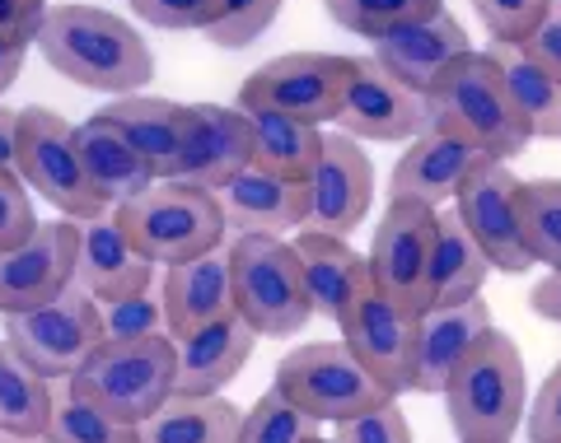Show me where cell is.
Returning a JSON list of instances; mask_svg holds the SVG:
<instances>
[{
	"instance_id": "cell-1",
	"label": "cell",
	"mask_w": 561,
	"mask_h": 443,
	"mask_svg": "<svg viewBox=\"0 0 561 443\" xmlns=\"http://www.w3.org/2000/svg\"><path fill=\"white\" fill-rule=\"evenodd\" d=\"M33 43L57 75L113 98L140 94L154 75L150 43L127 20L94 5H51Z\"/></svg>"
},
{
	"instance_id": "cell-2",
	"label": "cell",
	"mask_w": 561,
	"mask_h": 443,
	"mask_svg": "<svg viewBox=\"0 0 561 443\" xmlns=\"http://www.w3.org/2000/svg\"><path fill=\"white\" fill-rule=\"evenodd\" d=\"M445 416L459 443H515L529 411L524 354L505 331L491 327L445 383Z\"/></svg>"
},
{
	"instance_id": "cell-3",
	"label": "cell",
	"mask_w": 561,
	"mask_h": 443,
	"mask_svg": "<svg viewBox=\"0 0 561 443\" xmlns=\"http://www.w3.org/2000/svg\"><path fill=\"white\" fill-rule=\"evenodd\" d=\"M426 131L463 136L496 164H511L529 145V131L515 117L486 51H468L426 89Z\"/></svg>"
},
{
	"instance_id": "cell-4",
	"label": "cell",
	"mask_w": 561,
	"mask_h": 443,
	"mask_svg": "<svg viewBox=\"0 0 561 443\" xmlns=\"http://www.w3.org/2000/svg\"><path fill=\"white\" fill-rule=\"evenodd\" d=\"M225 257H230L234 313L257 336L286 341V336L309 327L313 304L305 290L295 243L272 238V234H234V243L225 247Z\"/></svg>"
},
{
	"instance_id": "cell-5",
	"label": "cell",
	"mask_w": 561,
	"mask_h": 443,
	"mask_svg": "<svg viewBox=\"0 0 561 443\" xmlns=\"http://www.w3.org/2000/svg\"><path fill=\"white\" fill-rule=\"evenodd\" d=\"M117 220L136 243V253L150 257L154 266H179L192 257L220 253L225 234H230L220 201L210 191L183 187V183H154L136 201L117 206Z\"/></svg>"
},
{
	"instance_id": "cell-6",
	"label": "cell",
	"mask_w": 561,
	"mask_h": 443,
	"mask_svg": "<svg viewBox=\"0 0 561 443\" xmlns=\"http://www.w3.org/2000/svg\"><path fill=\"white\" fill-rule=\"evenodd\" d=\"M272 387L313 424H337L360 411H375L383 401H398L365 374L360 360L346 350V341H309L290 350L276 364Z\"/></svg>"
},
{
	"instance_id": "cell-7",
	"label": "cell",
	"mask_w": 561,
	"mask_h": 443,
	"mask_svg": "<svg viewBox=\"0 0 561 443\" xmlns=\"http://www.w3.org/2000/svg\"><path fill=\"white\" fill-rule=\"evenodd\" d=\"M173 364H179V350H173L169 336H150V341L99 346L90 364L66 383L94 406H103L108 416L146 424L173 397Z\"/></svg>"
},
{
	"instance_id": "cell-8",
	"label": "cell",
	"mask_w": 561,
	"mask_h": 443,
	"mask_svg": "<svg viewBox=\"0 0 561 443\" xmlns=\"http://www.w3.org/2000/svg\"><path fill=\"white\" fill-rule=\"evenodd\" d=\"M14 173L24 177L28 191L61 210L66 220H94L103 215L99 191L90 187V173H84V159H80V140L76 127L51 113V108H24L20 113V145H14Z\"/></svg>"
},
{
	"instance_id": "cell-9",
	"label": "cell",
	"mask_w": 561,
	"mask_h": 443,
	"mask_svg": "<svg viewBox=\"0 0 561 443\" xmlns=\"http://www.w3.org/2000/svg\"><path fill=\"white\" fill-rule=\"evenodd\" d=\"M351 70L356 57H337V51H290L267 66H257L239 89V108H262L295 117L305 127H328L342 113Z\"/></svg>"
},
{
	"instance_id": "cell-10",
	"label": "cell",
	"mask_w": 561,
	"mask_h": 443,
	"mask_svg": "<svg viewBox=\"0 0 561 443\" xmlns=\"http://www.w3.org/2000/svg\"><path fill=\"white\" fill-rule=\"evenodd\" d=\"M5 346L47 383L76 378L80 369L90 364V354L103 346L99 304L70 285L66 294H57L43 308L10 313L5 317Z\"/></svg>"
},
{
	"instance_id": "cell-11",
	"label": "cell",
	"mask_w": 561,
	"mask_h": 443,
	"mask_svg": "<svg viewBox=\"0 0 561 443\" xmlns=\"http://www.w3.org/2000/svg\"><path fill=\"white\" fill-rule=\"evenodd\" d=\"M435 224L440 210L421 201H389L383 220L375 224L370 243V280L408 313L431 308V257H435Z\"/></svg>"
},
{
	"instance_id": "cell-12",
	"label": "cell",
	"mask_w": 561,
	"mask_h": 443,
	"mask_svg": "<svg viewBox=\"0 0 561 443\" xmlns=\"http://www.w3.org/2000/svg\"><path fill=\"white\" fill-rule=\"evenodd\" d=\"M454 215L463 220L472 243L482 247L491 271L519 276L534 266L529 247H524V234H519V177L511 173V164L486 159V164L459 187Z\"/></svg>"
},
{
	"instance_id": "cell-13",
	"label": "cell",
	"mask_w": 561,
	"mask_h": 443,
	"mask_svg": "<svg viewBox=\"0 0 561 443\" xmlns=\"http://www.w3.org/2000/svg\"><path fill=\"white\" fill-rule=\"evenodd\" d=\"M76 253H80L76 220H47L20 247L0 253V317L43 308L57 294H66L76 285Z\"/></svg>"
},
{
	"instance_id": "cell-14",
	"label": "cell",
	"mask_w": 561,
	"mask_h": 443,
	"mask_svg": "<svg viewBox=\"0 0 561 443\" xmlns=\"http://www.w3.org/2000/svg\"><path fill=\"white\" fill-rule=\"evenodd\" d=\"M346 350L360 360V369L370 374L389 397H402L412 387V364H416V313L393 304L383 290H365L356 299V308L342 323Z\"/></svg>"
},
{
	"instance_id": "cell-15",
	"label": "cell",
	"mask_w": 561,
	"mask_h": 443,
	"mask_svg": "<svg viewBox=\"0 0 561 443\" xmlns=\"http://www.w3.org/2000/svg\"><path fill=\"white\" fill-rule=\"evenodd\" d=\"M375 201V164L360 140L351 136H323V154L309 177V229L332 238H351L370 220Z\"/></svg>"
},
{
	"instance_id": "cell-16",
	"label": "cell",
	"mask_w": 561,
	"mask_h": 443,
	"mask_svg": "<svg viewBox=\"0 0 561 443\" xmlns=\"http://www.w3.org/2000/svg\"><path fill=\"white\" fill-rule=\"evenodd\" d=\"M249 150H253L249 117L239 108L192 103L169 183H183V187H197V191H210V197H216V191H225L243 168H249Z\"/></svg>"
},
{
	"instance_id": "cell-17",
	"label": "cell",
	"mask_w": 561,
	"mask_h": 443,
	"mask_svg": "<svg viewBox=\"0 0 561 443\" xmlns=\"http://www.w3.org/2000/svg\"><path fill=\"white\" fill-rule=\"evenodd\" d=\"M337 131L351 140H379V145L416 140L426 131V98L402 89L370 57H356V70H351L342 113H337Z\"/></svg>"
},
{
	"instance_id": "cell-18",
	"label": "cell",
	"mask_w": 561,
	"mask_h": 443,
	"mask_svg": "<svg viewBox=\"0 0 561 443\" xmlns=\"http://www.w3.org/2000/svg\"><path fill=\"white\" fill-rule=\"evenodd\" d=\"M253 346H257V331L243 323L234 308L210 317V323H202L197 331L179 336V341H173V350H179V364H173V393L225 397V387H230L243 374V364H249Z\"/></svg>"
},
{
	"instance_id": "cell-19",
	"label": "cell",
	"mask_w": 561,
	"mask_h": 443,
	"mask_svg": "<svg viewBox=\"0 0 561 443\" xmlns=\"http://www.w3.org/2000/svg\"><path fill=\"white\" fill-rule=\"evenodd\" d=\"M482 164H486V150H478L472 140L449 136V131H421L412 140V150L389 173V201L445 206L459 197V187Z\"/></svg>"
},
{
	"instance_id": "cell-20",
	"label": "cell",
	"mask_w": 561,
	"mask_h": 443,
	"mask_svg": "<svg viewBox=\"0 0 561 443\" xmlns=\"http://www.w3.org/2000/svg\"><path fill=\"white\" fill-rule=\"evenodd\" d=\"M154 261L136 253L117 210H103L94 220H80V253H76V290L94 304H113L122 294L150 290Z\"/></svg>"
},
{
	"instance_id": "cell-21",
	"label": "cell",
	"mask_w": 561,
	"mask_h": 443,
	"mask_svg": "<svg viewBox=\"0 0 561 443\" xmlns=\"http://www.w3.org/2000/svg\"><path fill=\"white\" fill-rule=\"evenodd\" d=\"M491 331V308L486 299H468V304L449 308H426L416 317V364H412V387L416 397H440L445 383L454 378L472 346Z\"/></svg>"
},
{
	"instance_id": "cell-22",
	"label": "cell",
	"mask_w": 561,
	"mask_h": 443,
	"mask_svg": "<svg viewBox=\"0 0 561 443\" xmlns=\"http://www.w3.org/2000/svg\"><path fill=\"white\" fill-rule=\"evenodd\" d=\"M468 51H472L468 28L454 20L449 10H440V14H431V20H421L412 28L393 33V38L375 43L370 61L389 70L402 89H412V94L426 98V89L440 80L459 57H468Z\"/></svg>"
},
{
	"instance_id": "cell-23",
	"label": "cell",
	"mask_w": 561,
	"mask_h": 443,
	"mask_svg": "<svg viewBox=\"0 0 561 443\" xmlns=\"http://www.w3.org/2000/svg\"><path fill=\"white\" fill-rule=\"evenodd\" d=\"M295 257H300L313 313L328 317V323L342 331L346 313L356 308V299L365 290H370V261H365L346 238L319 234V229H305V234L295 238Z\"/></svg>"
},
{
	"instance_id": "cell-24",
	"label": "cell",
	"mask_w": 561,
	"mask_h": 443,
	"mask_svg": "<svg viewBox=\"0 0 561 443\" xmlns=\"http://www.w3.org/2000/svg\"><path fill=\"white\" fill-rule=\"evenodd\" d=\"M220 215L230 234H290V229L309 224V183H290V177H272L257 168H243L225 191H216Z\"/></svg>"
},
{
	"instance_id": "cell-25",
	"label": "cell",
	"mask_w": 561,
	"mask_h": 443,
	"mask_svg": "<svg viewBox=\"0 0 561 443\" xmlns=\"http://www.w3.org/2000/svg\"><path fill=\"white\" fill-rule=\"evenodd\" d=\"M160 304H164V331L169 341L197 331L210 317L234 308V290H230V257L225 253H206L179 266H164V285H160Z\"/></svg>"
},
{
	"instance_id": "cell-26",
	"label": "cell",
	"mask_w": 561,
	"mask_h": 443,
	"mask_svg": "<svg viewBox=\"0 0 561 443\" xmlns=\"http://www.w3.org/2000/svg\"><path fill=\"white\" fill-rule=\"evenodd\" d=\"M76 140H80V159H84V173H90V187L99 191V201L108 210L136 201L140 191H150L154 183H160L154 168L136 154L131 140L117 127H108L99 113L90 121H80Z\"/></svg>"
},
{
	"instance_id": "cell-27",
	"label": "cell",
	"mask_w": 561,
	"mask_h": 443,
	"mask_svg": "<svg viewBox=\"0 0 561 443\" xmlns=\"http://www.w3.org/2000/svg\"><path fill=\"white\" fill-rule=\"evenodd\" d=\"M99 117L131 140L136 154L154 168L160 183H169L173 159H179V145H183V127H187V108H183V103L160 98V94H122Z\"/></svg>"
},
{
	"instance_id": "cell-28",
	"label": "cell",
	"mask_w": 561,
	"mask_h": 443,
	"mask_svg": "<svg viewBox=\"0 0 561 443\" xmlns=\"http://www.w3.org/2000/svg\"><path fill=\"white\" fill-rule=\"evenodd\" d=\"M486 57L496 66L505 98H511L529 140H561V84L519 43H491Z\"/></svg>"
},
{
	"instance_id": "cell-29",
	"label": "cell",
	"mask_w": 561,
	"mask_h": 443,
	"mask_svg": "<svg viewBox=\"0 0 561 443\" xmlns=\"http://www.w3.org/2000/svg\"><path fill=\"white\" fill-rule=\"evenodd\" d=\"M249 117V168L257 173H272V177H290V183H309L313 164L323 154V131L319 127H305L295 117H280V113H262V108H239Z\"/></svg>"
},
{
	"instance_id": "cell-30",
	"label": "cell",
	"mask_w": 561,
	"mask_h": 443,
	"mask_svg": "<svg viewBox=\"0 0 561 443\" xmlns=\"http://www.w3.org/2000/svg\"><path fill=\"white\" fill-rule=\"evenodd\" d=\"M486 276H491V266L482 257V247L463 229V220L454 210L440 215V224H435V257H431V308L482 299Z\"/></svg>"
},
{
	"instance_id": "cell-31",
	"label": "cell",
	"mask_w": 561,
	"mask_h": 443,
	"mask_svg": "<svg viewBox=\"0 0 561 443\" xmlns=\"http://www.w3.org/2000/svg\"><path fill=\"white\" fill-rule=\"evenodd\" d=\"M243 411L230 397H183L173 393L140 424V443H234Z\"/></svg>"
},
{
	"instance_id": "cell-32",
	"label": "cell",
	"mask_w": 561,
	"mask_h": 443,
	"mask_svg": "<svg viewBox=\"0 0 561 443\" xmlns=\"http://www.w3.org/2000/svg\"><path fill=\"white\" fill-rule=\"evenodd\" d=\"M51 393H57V383H47L43 374H33L20 354L0 341V434L47 439Z\"/></svg>"
},
{
	"instance_id": "cell-33",
	"label": "cell",
	"mask_w": 561,
	"mask_h": 443,
	"mask_svg": "<svg viewBox=\"0 0 561 443\" xmlns=\"http://www.w3.org/2000/svg\"><path fill=\"white\" fill-rule=\"evenodd\" d=\"M47 443H140V424L117 420V416L103 411V406H94L84 393H76L70 383H57V393H51Z\"/></svg>"
},
{
	"instance_id": "cell-34",
	"label": "cell",
	"mask_w": 561,
	"mask_h": 443,
	"mask_svg": "<svg viewBox=\"0 0 561 443\" xmlns=\"http://www.w3.org/2000/svg\"><path fill=\"white\" fill-rule=\"evenodd\" d=\"M323 10L337 28L356 33V38L383 43V38H393V33L440 14L445 0H323Z\"/></svg>"
},
{
	"instance_id": "cell-35",
	"label": "cell",
	"mask_w": 561,
	"mask_h": 443,
	"mask_svg": "<svg viewBox=\"0 0 561 443\" xmlns=\"http://www.w3.org/2000/svg\"><path fill=\"white\" fill-rule=\"evenodd\" d=\"M519 234L534 261L561 271V177L519 183Z\"/></svg>"
},
{
	"instance_id": "cell-36",
	"label": "cell",
	"mask_w": 561,
	"mask_h": 443,
	"mask_svg": "<svg viewBox=\"0 0 561 443\" xmlns=\"http://www.w3.org/2000/svg\"><path fill=\"white\" fill-rule=\"evenodd\" d=\"M313 434H319V424L295 411V406L280 397L276 387H267V393H262L249 411H243L234 443H305Z\"/></svg>"
},
{
	"instance_id": "cell-37",
	"label": "cell",
	"mask_w": 561,
	"mask_h": 443,
	"mask_svg": "<svg viewBox=\"0 0 561 443\" xmlns=\"http://www.w3.org/2000/svg\"><path fill=\"white\" fill-rule=\"evenodd\" d=\"M99 323H103V346H127V341H150V336H169L164 331V304L160 294L136 290L122 294L113 304H99Z\"/></svg>"
},
{
	"instance_id": "cell-38",
	"label": "cell",
	"mask_w": 561,
	"mask_h": 443,
	"mask_svg": "<svg viewBox=\"0 0 561 443\" xmlns=\"http://www.w3.org/2000/svg\"><path fill=\"white\" fill-rule=\"evenodd\" d=\"M280 5H286V0H225L220 24L206 28V38L216 47H225V51H243L276 24Z\"/></svg>"
},
{
	"instance_id": "cell-39",
	"label": "cell",
	"mask_w": 561,
	"mask_h": 443,
	"mask_svg": "<svg viewBox=\"0 0 561 443\" xmlns=\"http://www.w3.org/2000/svg\"><path fill=\"white\" fill-rule=\"evenodd\" d=\"M552 5L557 0H472L482 28L491 33V43H524L542 20H548Z\"/></svg>"
},
{
	"instance_id": "cell-40",
	"label": "cell",
	"mask_w": 561,
	"mask_h": 443,
	"mask_svg": "<svg viewBox=\"0 0 561 443\" xmlns=\"http://www.w3.org/2000/svg\"><path fill=\"white\" fill-rule=\"evenodd\" d=\"M131 14L146 20L150 28L169 33H206L220 24L225 0H131Z\"/></svg>"
},
{
	"instance_id": "cell-41",
	"label": "cell",
	"mask_w": 561,
	"mask_h": 443,
	"mask_svg": "<svg viewBox=\"0 0 561 443\" xmlns=\"http://www.w3.org/2000/svg\"><path fill=\"white\" fill-rule=\"evenodd\" d=\"M33 229H38V210H33V191L14 168H0V253L20 247Z\"/></svg>"
},
{
	"instance_id": "cell-42",
	"label": "cell",
	"mask_w": 561,
	"mask_h": 443,
	"mask_svg": "<svg viewBox=\"0 0 561 443\" xmlns=\"http://www.w3.org/2000/svg\"><path fill=\"white\" fill-rule=\"evenodd\" d=\"M332 443H412V424H408V416H402V406L383 401V406H375V411L337 420Z\"/></svg>"
},
{
	"instance_id": "cell-43",
	"label": "cell",
	"mask_w": 561,
	"mask_h": 443,
	"mask_svg": "<svg viewBox=\"0 0 561 443\" xmlns=\"http://www.w3.org/2000/svg\"><path fill=\"white\" fill-rule=\"evenodd\" d=\"M524 434L529 443H561V364L552 369L524 411Z\"/></svg>"
},
{
	"instance_id": "cell-44",
	"label": "cell",
	"mask_w": 561,
	"mask_h": 443,
	"mask_svg": "<svg viewBox=\"0 0 561 443\" xmlns=\"http://www.w3.org/2000/svg\"><path fill=\"white\" fill-rule=\"evenodd\" d=\"M519 47L529 51V57L561 84V5H552V10H548V20H542Z\"/></svg>"
},
{
	"instance_id": "cell-45",
	"label": "cell",
	"mask_w": 561,
	"mask_h": 443,
	"mask_svg": "<svg viewBox=\"0 0 561 443\" xmlns=\"http://www.w3.org/2000/svg\"><path fill=\"white\" fill-rule=\"evenodd\" d=\"M43 14H47L43 5H24V0H0V38L33 47V38H38V28H43Z\"/></svg>"
},
{
	"instance_id": "cell-46",
	"label": "cell",
	"mask_w": 561,
	"mask_h": 443,
	"mask_svg": "<svg viewBox=\"0 0 561 443\" xmlns=\"http://www.w3.org/2000/svg\"><path fill=\"white\" fill-rule=\"evenodd\" d=\"M529 308L542 317V323H557L561 327V271H548L534 285V294H529Z\"/></svg>"
},
{
	"instance_id": "cell-47",
	"label": "cell",
	"mask_w": 561,
	"mask_h": 443,
	"mask_svg": "<svg viewBox=\"0 0 561 443\" xmlns=\"http://www.w3.org/2000/svg\"><path fill=\"white\" fill-rule=\"evenodd\" d=\"M24 61H28V47H24V43H5V38H0V98H5L10 89H14Z\"/></svg>"
},
{
	"instance_id": "cell-48",
	"label": "cell",
	"mask_w": 561,
	"mask_h": 443,
	"mask_svg": "<svg viewBox=\"0 0 561 443\" xmlns=\"http://www.w3.org/2000/svg\"><path fill=\"white\" fill-rule=\"evenodd\" d=\"M14 145H20V113L0 108V168H14Z\"/></svg>"
},
{
	"instance_id": "cell-49",
	"label": "cell",
	"mask_w": 561,
	"mask_h": 443,
	"mask_svg": "<svg viewBox=\"0 0 561 443\" xmlns=\"http://www.w3.org/2000/svg\"><path fill=\"white\" fill-rule=\"evenodd\" d=\"M0 443H47V439H20V434H0Z\"/></svg>"
},
{
	"instance_id": "cell-50",
	"label": "cell",
	"mask_w": 561,
	"mask_h": 443,
	"mask_svg": "<svg viewBox=\"0 0 561 443\" xmlns=\"http://www.w3.org/2000/svg\"><path fill=\"white\" fill-rule=\"evenodd\" d=\"M305 443H332V439H323V434H313V439H305Z\"/></svg>"
},
{
	"instance_id": "cell-51",
	"label": "cell",
	"mask_w": 561,
	"mask_h": 443,
	"mask_svg": "<svg viewBox=\"0 0 561 443\" xmlns=\"http://www.w3.org/2000/svg\"><path fill=\"white\" fill-rule=\"evenodd\" d=\"M24 5H43L47 10V0H24Z\"/></svg>"
}]
</instances>
